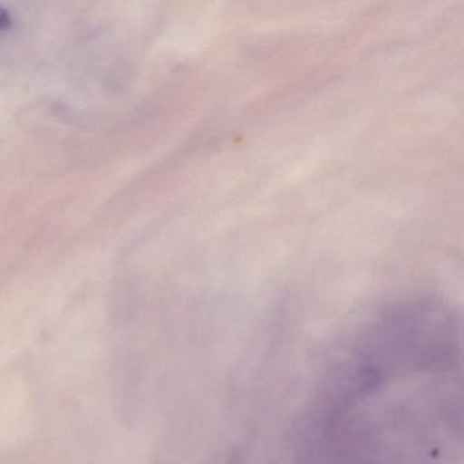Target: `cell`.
<instances>
[{
  "mask_svg": "<svg viewBox=\"0 0 464 464\" xmlns=\"http://www.w3.org/2000/svg\"><path fill=\"white\" fill-rule=\"evenodd\" d=\"M460 330L440 304L388 309L323 377L292 464H463Z\"/></svg>",
  "mask_w": 464,
  "mask_h": 464,
  "instance_id": "1",
  "label": "cell"
},
{
  "mask_svg": "<svg viewBox=\"0 0 464 464\" xmlns=\"http://www.w3.org/2000/svg\"><path fill=\"white\" fill-rule=\"evenodd\" d=\"M12 15L5 7L0 6V32L7 31L12 26Z\"/></svg>",
  "mask_w": 464,
  "mask_h": 464,
  "instance_id": "2",
  "label": "cell"
}]
</instances>
